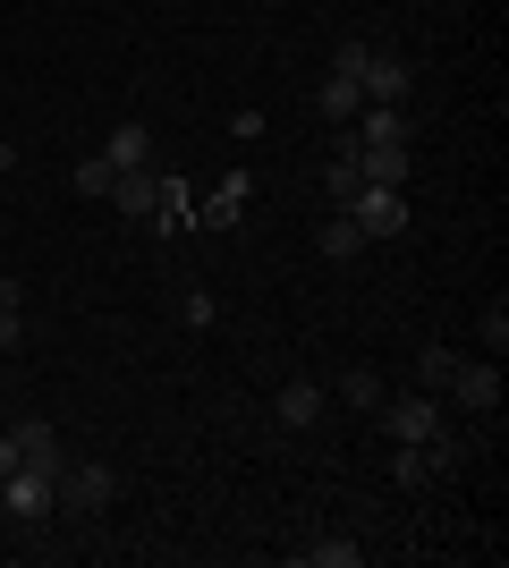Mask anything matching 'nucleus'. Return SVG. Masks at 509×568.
Listing matches in <instances>:
<instances>
[{"label":"nucleus","mask_w":509,"mask_h":568,"mask_svg":"<svg viewBox=\"0 0 509 568\" xmlns=\"http://www.w3.org/2000/svg\"><path fill=\"white\" fill-rule=\"evenodd\" d=\"M0 170H18V144H0Z\"/></svg>","instance_id":"26"},{"label":"nucleus","mask_w":509,"mask_h":568,"mask_svg":"<svg viewBox=\"0 0 509 568\" xmlns=\"http://www.w3.org/2000/svg\"><path fill=\"white\" fill-rule=\"evenodd\" d=\"M357 187H365V179H357V153H332V162H323V195H332V204H348Z\"/></svg>","instance_id":"17"},{"label":"nucleus","mask_w":509,"mask_h":568,"mask_svg":"<svg viewBox=\"0 0 509 568\" xmlns=\"http://www.w3.org/2000/svg\"><path fill=\"white\" fill-rule=\"evenodd\" d=\"M246 195H255V179H246V170H230V179H221V195H204V204H195V221H204V230H230V221L246 213Z\"/></svg>","instance_id":"12"},{"label":"nucleus","mask_w":509,"mask_h":568,"mask_svg":"<svg viewBox=\"0 0 509 568\" xmlns=\"http://www.w3.org/2000/svg\"><path fill=\"white\" fill-rule=\"evenodd\" d=\"M162 213H195V187H187V179H162Z\"/></svg>","instance_id":"22"},{"label":"nucleus","mask_w":509,"mask_h":568,"mask_svg":"<svg viewBox=\"0 0 509 568\" xmlns=\"http://www.w3.org/2000/svg\"><path fill=\"white\" fill-rule=\"evenodd\" d=\"M102 162H120V170H145V162H153V128H145V119H120V128L102 136Z\"/></svg>","instance_id":"13"},{"label":"nucleus","mask_w":509,"mask_h":568,"mask_svg":"<svg viewBox=\"0 0 509 568\" xmlns=\"http://www.w3.org/2000/svg\"><path fill=\"white\" fill-rule=\"evenodd\" d=\"M416 153L408 144H357V179H374V187H408Z\"/></svg>","instance_id":"11"},{"label":"nucleus","mask_w":509,"mask_h":568,"mask_svg":"<svg viewBox=\"0 0 509 568\" xmlns=\"http://www.w3.org/2000/svg\"><path fill=\"white\" fill-rule=\"evenodd\" d=\"M111 204H120L128 221H162V179H153V170H120V179H111Z\"/></svg>","instance_id":"10"},{"label":"nucleus","mask_w":509,"mask_h":568,"mask_svg":"<svg viewBox=\"0 0 509 568\" xmlns=\"http://www.w3.org/2000/svg\"><path fill=\"white\" fill-rule=\"evenodd\" d=\"M365 102H408L416 94V69L399 60V51H365Z\"/></svg>","instance_id":"7"},{"label":"nucleus","mask_w":509,"mask_h":568,"mask_svg":"<svg viewBox=\"0 0 509 568\" xmlns=\"http://www.w3.org/2000/svg\"><path fill=\"white\" fill-rule=\"evenodd\" d=\"M339 213L357 221L365 237H399V230H408V195H399V187H374V179H365V187L348 195V204H339Z\"/></svg>","instance_id":"3"},{"label":"nucleus","mask_w":509,"mask_h":568,"mask_svg":"<svg viewBox=\"0 0 509 568\" xmlns=\"http://www.w3.org/2000/svg\"><path fill=\"white\" fill-rule=\"evenodd\" d=\"M213 297H204V288H179V323H187V332H213Z\"/></svg>","instance_id":"20"},{"label":"nucleus","mask_w":509,"mask_h":568,"mask_svg":"<svg viewBox=\"0 0 509 568\" xmlns=\"http://www.w3.org/2000/svg\"><path fill=\"white\" fill-rule=\"evenodd\" d=\"M365 43H339L332 51V69H323V85H315V111H323V128H348V119L365 111Z\"/></svg>","instance_id":"1"},{"label":"nucleus","mask_w":509,"mask_h":568,"mask_svg":"<svg viewBox=\"0 0 509 568\" xmlns=\"http://www.w3.org/2000/svg\"><path fill=\"white\" fill-rule=\"evenodd\" d=\"M111 179H120V162H102V153L77 162V195H111Z\"/></svg>","instance_id":"19"},{"label":"nucleus","mask_w":509,"mask_h":568,"mask_svg":"<svg viewBox=\"0 0 509 568\" xmlns=\"http://www.w3.org/2000/svg\"><path fill=\"white\" fill-rule=\"evenodd\" d=\"M365 560V544H348V535H315L306 544V568H357Z\"/></svg>","instance_id":"16"},{"label":"nucleus","mask_w":509,"mask_h":568,"mask_svg":"<svg viewBox=\"0 0 509 568\" xmlns=\"http://www.w3.org/2000/svg\"><path fill=\"white\" fill-rule=\"evenodd\" d=\"M9 450H18V467H43V475L69 467V450H60V425H43V416H26V425L9 433Z\"/></svg>","instance_id":"8"},{"label":"nucleus","mask_w":509,"mask_h":568,"mask_svg":"<svg viewBox=\"0 0 509 568\" xmlns=\"http://www.w3.org/2000/svg\"><path fill=\"white\" fill-rule=\"evenodd\" d=\"M120 500V467H60L51 475V509H69V518H102Z\"/></svg>","instance_id":"2"},{"label":"nucleus","mask_w":509,"mask_h":568,"mask_svg":"<svg viewBox=\"0 0 509 568\" xmlns=\"http://www.w3.org/2000/svg\"><path fill=\"white\" fill-rule=\"evenodd\" d=\"M0 306H9V314H18V306H26V288H18V281H9V272H0Z\"/></svg>","instance_id":"24"},{"label":"nucleus","mask_w":509,"mask_h":568,"mask_svg":"<svg viewBox=\"0 0 509 568\" xmlns=\"http://www.w3.org/2000/svg\"><path fill=\"white\" fill-rule=\"evenodd\" d=\"M315 246H323V255H332V263H348V255H357V246H365V230H357V221H348V213H332V221H323V230H315Z\"/></svg>","instance_id":"15"},{"label":"nucleus","mask_w":509,"mask_h":568,"mask_svg":"<svg viewBox=\"0 0 509 568\" xmlns=\"http://www.w3.org/2000/svg\"><path fill=\"white\" fill-rule=\"evenodd\" d=\"M272 416H281L289 433H306V425H323V416H332V390H323V382H289V390L272 399Z\"/></svg>","instance_id":"9"},{"label":"nucleus","mask_w":509,"mask_h":568,"mask_svg":"<svg viewBox=\"0 0 509 568\" xmlns=\"http://www.w3.org/2000/svg\"><path fill=\"white\" fill-rule=\"evenodd\" d=\"M332 399H339V407H357V416H374L390 390H383V374H374V365H348V374L332 382Z\"/></svg>","instance_id":"14"},{"label":"nucleus","mask_w":509,"mask_h":568,"mask_svg":"<svg viewBox=\"0 0 509 568\" xmlns=\"http://www.w3.org/2000/svg\"><path fill=\"white\" fill-rule=\"evenodd\" d=\"M476 339H485L492 356L509 348V306H501V297H492V306H485V323H476Z\"/></svg>","instance_id":"21"},{"label":"nucleus","mask_w":509,"mask_h":568,"mask_svg":"<svg viewBox=\"0 0 509 568\" xmlns=\"http://www.w3.org/2000/svg\"><path fill=\"white\" fill-rule=\"evenodd\" d=\"M9 467H18V450H9V433H0V475H9Z\"/></svg>","instance_id":"25"},{"label":"nucleus","mask_w":509,"mask_h":568,"mask_svg":"<svg viewBox=\"0 0 509 568\" xmlns=\"http://www.w3.org/2000/svg\"><path fill=\"white\" fill-rule=\"evenodd\" d=\"M441 390H450L459 407H476V416H492V407H501V356H476V365L459 356V374L441 382Z\"/></svg>","instance_id":"6"},{"label":"nucleus","mask_w":509,"mask_h":568,"mask_svg":"<svg viewBox=\"0 0 509 568\" xmlns=\"http://www.w3.org/2000/svg\"><path fill=\"white\" fill-rule=\"evenodd\" d=\"M0 518L43 526V518H51V475H43V467H9V475H0Z\"/></svg>","instance_id":"5"},{"label":"nucleus","mask_w":509,"mask_h":568,"mask_svg":"<svg viewBox=\"0 0 509 568\" xmlns=\"http://www.w3.org/2000/svg\"><path fill=\"white\" fill-rule=\"evenodd\" d=\"M0 356H18V314L0 306Z\"/></svg>","instance_id":"23"},{"label":"nucleus","mask_w":509,"mask_h":568,"mask_svg":"<svg viewBox=\"0 0 509 568\" xmlns=\"http://www.w3.org/2000/svg\"><path fill=\"white\" fill-rule=\"evenodd\" d=\"M374 416H383L390 450H399V442L416 450V442H434V433H441V399H434V390H416V399H383Z\"/></svg>","instance_id":"4"},{"label":"nucleus","mask_w":509,"mask_h":568,"mask_svg":"<svg viewBox=\"0 0 509 568\" xmlns=\"http://www.w3.org/2000/svg\"><path fill=\"white\" fill-rule=\"evenodd\" d=\"M450 374H459V356H450V348H416V390H441Z\"/></svg>","instance_id":"18"}]
</instances>
